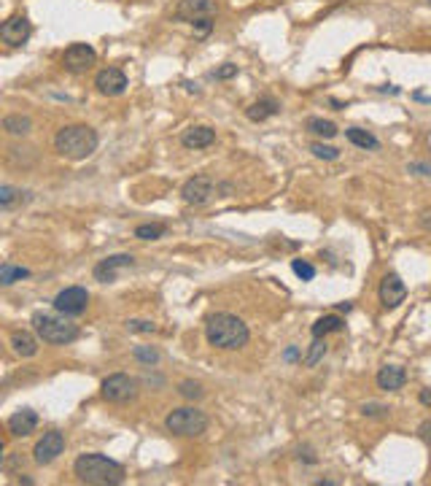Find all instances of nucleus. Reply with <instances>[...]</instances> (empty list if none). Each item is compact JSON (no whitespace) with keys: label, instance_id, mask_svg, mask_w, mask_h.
Returning a JSON list of instances; mask_svg holds the SVG:
<instances>
[{"label":"nucleus","instance_id":"35","mask_svg":"<svg viewBox=\"0 0 431 486\" xmlns=\"http://www.w3.org/2000/svg\"><path fill=\"white\" fill-rule=\"evenodd\" d=\"M232 76H238V65H232V63H226V65H221V68L216 70V79H232Z\"/></svg>","mask_w":431,"mask_h":486},{"label":"nucleus","instance_id":"8","mask_svg":"<svg viewBox=\"0 0 431 486\" xmlns=\"http://www.w3.org/2000/svg\"><path fill=\"white\" fill-rule=\"evenodd\" d=\"M213 195H216V181L210 176H194V178H189L184 184V190H181L184 203H189V206H203Z\"/></svg>","mask_w":431,"mask_h":486},{"label":"nucleus","instance_id":"24","mask_svg":"<svg viewBox=\"0 0 431 486\" xmlns=\"http://www.w3.org/2000/svg\"><path fill=\"white\" fill-rule=\"evenodd\" d=\"M305 127L310 130L313 136H321V138H334L337 136V124L329 119H321V117H310L305 121Z\"/></svg>","mask_w":431,"mask_h":486},{"label":"nucleus","instance_id":"33","mask_svg":"<svg viewBox=\"0 0 431 486\" xmlns=\"http://www.w3.org/2000/svg\"><path fill=\"white\" fill-rule=\"evenodd\" d=\"M127 330L130 332H156L154 322H146V319H127Z\"/></svg>","mask_w":431,"mask_h":486},{"label":"nucleus","instance_id":"16","mask_svg":"<svg viewBox=\"0 0 431 486\" xmlns=\"http://www.w3.org/2000/svg\"><path fill=\"white\" fill-rule=\"evenodd\" d=\"M213 140H216V130L207 124H194L189 130H184V136H181V143L186 149H207Z\"/></svg>","mask_w":431,"mask_h":486},{"label":"nucleus","instance_id":"2","mask_svg":"<svg viewBox=\"0 0 431 486\" xmlns=\"http://www.w3.org/2000/svg\"><path fill=\"white\" fill-rule=\"evenodd\" d=\"M73 473L81 484L89 486H116L124 481V468L105 454H81L73 465Z\"/></svg>","mask_w":431,"mask_h":486},{"label":"nucleus","instance_id":"27","mask_svg":"<svg viewBox=\"0 0 431 486\" xmlns=\"http://www.w3.org/2000/svg\"><path fill=\"white\" fill-rule=\"evenodd\" d=\"M167 232V227L165 225H138L135 227V238H140V241H159L162 235Z\"/></svg>","mask_w":431,"mask_h":486},{"label":"nucleus","instance_id":"22","mask_svg":"<svg viewBox=\"0 0 431 486\" xmlns=\"http://www.w3.org/2000/svg\"><path fill=\"white\" fill-rule=\"evenodd\" d=\"M345 330V322L340 316H334V313H329V316H321L315 324H313V338H327L329 332H343Z\"/></svg>","mask_w":431,"mask_h":486},{"label":"nucleus","instance_id":"34","mask_svg":"<svg viewBox=\"0 0 431 486\" xmlns=\"http://www.w3.org/2000/svg\"><path fill=\"white\" fill-rule=\"evenodd\" d=\"M191 25H194V35H197V38H205V35L210 33V30H213V22H210L207 17L194 19Z\"/></svg>","mask_w":431,"mask_h":486},{"label":"nucleus","instance_id":"18","mask_svg":"<svg viewBox=\"0 0 431 486\" xmlns=\"http://www.w3.org/2000/svg\"><path fill=\"white\" fill-rule=\"evenodd\" d=\"M404 381H407V373L399 364H383L378 370V386L383 392H397L404 386Z\"/></svg>","mask_w":431,"mask_h":486},{"label":"nucleus","instance_id":"30","mask_svg":"<svg viewBox=\"0 0 431 486\" xmlns=\"http://www.w3.org/2000/svg\"><path fill=\"white\" fill-rule=\"evenodd\" d=\"M178 392H181V398H186V400H203V395H205V389L197 381H181Z\"/></svg>","mask_w":431,"mask_h":486},{"label":"nucleus","instance_id":"21","mask_svg":"<svg viewBox=\"0 0 431 486\" xmlns=\"http://www.w3.org/2000/svg\"><path fill=\"white\" fill-rule=\"evenodd\" d=\"M3 130H6L8 136H27V133L33 130V119H30L27 114H8V117L3 119Z\"/></svg>","mask_w":431,"mask_h":486},{"label":"nucleus","instance_id":"9","mask_svg":"<svg viewBox=\"0 0 431 486\" xmlns=\"http://www.w3.org/2000/svg\"><path fill=\"white\" fill-rule=\"evenodd\" d=\"M30 35H33V25H30V19L25 14H14V17H8L0 25V38L8 46H22Z\"/></svg>","mask_w":431,"mask_h":486},{"label":"nucleus","instance_id":"1","mask_svg":"<svg viewBox=\"0 0 431 486\" xmlns=\"http://www.w3.org/2000/svg\"><path fill=\"white\" fill-rule=\"evenodd\" d=\"M205 338L210 346L224 348V351H235V348H242L248 343L251 332H248V324L242 322L240 316L219 311L213 313V316H207Z\"/></svg>","mask_w":431,"mask_h":486},{"label":"nucleus","instance_id":"37","mask_svg":"<svg viewBox=\"0 0 431 486\" xmlns=\"http://www.w3.org/2000/svg\"><path fill=\"white\" fill-rule=\"evenodd\" d=\"M407 171L420 173V176H431V165L429 162H413V165H407Z\"/></svg>","mask_w":431,"mask_h":486},{"label":"nucleus","instance_id":"10","mask_svg":"<svg viewBox=\"0 0 431 486\" xmlns=\"http://www.w3.org/2000/svg\"><path fill=\"white\" fill-rule=\"evenodd\" d=\"M62 452H65V438H62V433L52 430V433H43V438L35 443L33 459L38 465H52Z\"/></svg>","mask_w":431,"mask_h":486},{"label":"nucleus","instance_id":"20","mask_svg":"<svg viewBox=\"0 0 431 486\" xmlns=\"http://www.w3.org/2000/svg\"><path fill=\"white\" fill-rule=\"evenodd\" d=\"M278 111H280L278 100H273V98H261V100H256V103H251L245 108V117L251 121H264V119H270V117H275Z\"/></svg>","mask_w":431,"mask_h":486},{"label":"nucleus","instance_id":"12","mask_svg":"<svg viewBox=\"0 0 431 486\" xmlns=\"http://www.w3.org/2000/svg\"><path fill=\"white\" fill-rule=\"evenodd\" d=\"M95 87L100 95H108V98H116L127 89V76L121 68H103L97 70L95 76Z\"/></svg>","mask_w":431,"mask_h":486},{"label":"nucleus","instance_id":"25","mask_svg":"<svg viewBox=\"0 0 431 486\" xmlns=\"http://www.w3.org/2000/svg\"><path fill=\"white\" fill-rule=\"evenodd\" d=\"M324 354H327V341H324V338H313L310 351L305 354L302 364H305V367H315V364L324 360Z\"/></svg>","mask_w":431,"mask_h":486},{"label":"nucleus","instance_id":"14","mask_svg":"<svg viewBox=\"0 0 431 486\" xmlns=\"http://www.w3.org/2000/svg\"><path fill=\"white\" fill-rule=\"evenodd\" d=\"M132 254H111V257H105L95 265V278L100 281V284H114L116 281V273H119V268H130L132 265Z\"/></svg>","mask_w":431,"mask_h":486},{"label":"nucleus","instance_id":"17","mask_svg":"<svg viewBox=\"0 0 431 486\" xmlns=\"http://www.w3.org/2000/svg\"><path fill=\"white\" fill-rule=\"evenodd\" d=\"M213 8H216L213 0H181L178 8H175V19H189V22H194V19L200 17H210Z\"/></svg>","mask_w":431,"mask_h":486},{"label":"nucleus","instance_id":"28","mask_svg":"<svg viewBox=\"0 0 431 486\" xmlns=\"http://www.w3.org/2000/svg\"><path fill=\"white\" fill-rule=\"evenodd\" d=\"M132 357L143 364H156L159 360H162V354H159L154 346H135L132 348Z\"/></svg>","mask_w":431,"mask_h":486},{"label":"nucleus","instance_id":"29","mask_svg":"<svg viewBox=\"0 0 431 486\" xmlns=\"http://www.w3.org/2000/svg\"><path fill=\"white\" fill-rule=\"evenodd\" d=\"M22 195V192L17 190V187H11V184H3L0 187V209L3 211H8L14 203H17V197Z\"/></svg>","mask_w":431,"mask_h":486},{"label":"nucleus","instance_id":"19","mask_svg":"<svg viewBox=\"0 0 431 486\" xmlns=\"http://www.w3.org/2000/svg\"><path fill=\"white\" fill-rule=\"evenodd\" d=\"M11 348H14L17 357H25V360H27V357H35V354H38V338L25 330L11 332Z\"/></svg>","mask_w":431,"mask_h":486},{"label":"nucleus","instance_id":"4","mask_svg":"<svg viewBox=\"0 0 431 486\" xmlns=\"http://www.w3.org/2000/svg\"><path fill=\"white\" fill-rule=\"evenodd\" d=\"M33 330L43 343H54V346H68L78 338V327L68 322V316L60 311H38L33 316Z\"/></svg>","mask_w":431,"mask_h":486},{"label":"nucleus","instance_id":"31","mask_svg":"<svg viewBox=\"0 0 431 486\" xmlns=\"http://www.w3.org/2000/svg\"><path fill=\"white\" fill-rule=\"evenodd\" d=\"M310 152L318 157V159H329V162L340 159V149H334V146H324V143H313Z\"/></svg>","mask_w":431,"mask_h":486},{"label":"nucleus","instance_id":"39","mask_svg":"<svg viewBox=\"0 0 431 486\" xmlns=\"http://www.w3.org/2000/svg\"><path fill=\"white\" fill-rule=\"evenodd\" d=\"M418 400L426 405V408H431V389H420V395H418Z\"/></svg>","mask_w":431,"mask_h":486},{"label":"nucleus","instance_id":"3","mask_svg":"<svg viewBox=\"0 0 431 486\" xmlns=\"http://www.w3.org/2000/svg\"><path fill=\"white\" fill-rule=\"evenodd\" d=\"M97 133L89 124H68L54 136V149L68 159H86L97 149Z\"/></svg>","mask_w":431,"mask_h":486},{"label":"nucleus","instance_id":"15","mask_svg":"<svg viewBox=\"0 0 431 486\" xmlns=\"http://www.w3.org/2000/svg\"><path fill=\"white\" fill-rule=\"evenodd\" d=\"M6 427H8V433L14 435V438H27V435H33L35 427H38V414L30 411V408H22V411H17V414L8 416Z\"/></svg>","mask_w":431,"mask_h":486},{"label":"nucleus","instance_id":"13","mask_svg":"<svg viewBox=\"0 0 431 486\" xmlns=\"http://www.w3.org/2000/svg\"><path fill=\"white\" fill-rule=\"evenodd\" d=\"M404 297H407L404 281H402L397 273H385L383 281H380V303H383L385 308H397L399 303H404Z\"/></svg>","mask_w":431,"mask_h":486},{"label":"nucleus","instance_id":"5","mask_svg":"<svg viewBox=\"0 0 431 486\" xmlns=\"http://www.w3.org/2000/svg\"><path fill=\"white\" fill-rule=\"evenodd\" d=\"M165 427L170 430L172 435H181V438H197V435H203L207 430V416L203 411H197V408H175L167 414L165 419Z\"/></svg>","mask_w":431,"mask_h":486},{"label":"nucleus","instance_id":"26","mask_svg":"<svg viewBox=\"0 0 431 486\" xmlns=\"http://www.w3.org/2000/svg\"><path fill=\"white\" fill-rule=\"evenodd\" d=\"M27 276H30L27 268H14V265H8V262L0 268V284H3V287H11L14 281H22V278H27Z\"/></svg>","mask_w":431,"mask_h":486},{"label":"nucleus","instance_id":"23","mask_svg":"<svg viewBox=\"0 0 431 486\" xmlns=\"http://www.w3.org/2000/svg\"><path fill=\"white\" fill-rule=\"evenodd\" d=\"M345 138L350 140L353 146H359V149H380V140L372 136V133H367V130H359V127H350V130H345Z\"/></svg>","mask_w":431,"mask_h":486},{"label":"nucleus","instance_id":"11","mask_svg":"<svg viewBox=\"0 0 431 486\" xmlns=\"http://www.w3.org/2000/svg\"><path fill=\"white\" fill-rule=\"evenodd\" d=\"M97 63V52L89 46V44H73L65 49L62 54V65L70 70V73H84L92 65Z\"/></svg>","mask_w":431,"mask_h":486},{"label":"nucleus","instance_id":"6","mask_svg":"<svg viewBox=\"0 0 431 486\" xmlns=\"http://www.w3.org/2000/svg\"><path fill=\"white\" fill-rule=\"evenodd\" d=\"M100 395L103 400L108 402H127V400H135L138 398V381L127 373H114L108 376L100 386Z\"/></svg>","mask_w":431,"mask_h":486},{"label":"nucleus","instance_id":"38","mask_svg":"<svg viewBox=\"0 0 431 486\" xmlns=\"http://www.w3.org/2000/svg\"><path fill=\"white\" fill-rule=\"evenodd\" d=\"M418 435H420V440H423V443H429V446H431V419H429V421H423V424L418 427Z\"/></svg>","mask_w":431,"mask_h":486},{"label":"nucleus","instance_id":"7","mask_svg":"<svg viewBox=\"0 0 431 486\" xmlns=\"http://www.w3.org/2000/svg\"><path fill=\"white\" fill-rule=\"evenodd\" d=\"M89 306V292L84 287H68L54 297V311L65 313V316H81Z\"/></svg>","mask_w":431,"mask_h":486},{"label":"nucleus","instance_id":"36","mask_svg":"<svg viewBox=\"0 0 431 486\" xmlns=\"http://www.w3.org/2000/svg\"><path fill=\"white\" fill-rule=\"evenodd\" d=\"M362 411H364V416H383L388 408H385V405H378V402H369V405H364Z\"/></svg>","mask_w":431,"mask_h":486},{"label":"nucleus","instance_id":"32","mask_svg":"<svg viewBox=\"0 0 431 486\" xmlns=\"http://www.w3.org/2000/svg\"><path fill=\"white\" fill-rule=\"evenodd\" d=\"M292 270L299 278H302V281H313V278H315V268H313L310 262H305V260H294Z\"/></svg>","mask_w":431,"mask_h":486}]
</instances>
